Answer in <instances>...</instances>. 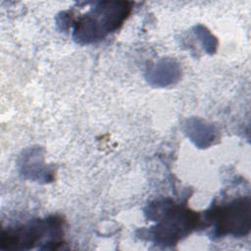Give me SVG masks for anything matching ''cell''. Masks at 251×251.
Instances as JSON below:
<instances>
[{
  "label": "cell",
  "mask_w": 251,
  "mask_h": 251,
  "mask_svg": "<svg viewBox=\"0 0 251 251\" xmlns=\"http://www.w3.org/2000/svg\"><path fill=\"white\" fill-rule=\"evenodd\" d=\"M128 2H99L75 24L74 38L79 43L95 42L118 29L128 17Z\"/></svg>",
  "instance_id": "cell-1"
},
{
  "label": "cell",
  "mask_w": 251,
  "mask_h": 251,
  "mask_svg": "<svg viewBox=\"0 0 251 251\" xmlns=\"http://www.w3.org/2000/svg\"><path fill=\"white\" fill-rule=\"evenodd\" d=\"M62 221L57 217L45 220H36L25 225L9 227L4 230L1 237L2 248L7 249H28L35 244H45L48 249V242L45 237L62 243Z\"/></svg>",
  "instance_id": "cell-2"
},
{
  "label": "cell",
  "mask_w": 251,
  "mask_h": 251,
  "mask_svg": "<svg viewBox=\"0 0 251 251\" xmlns=\"http://www.w3.org/2000/svg\"><path fill=\"white\" fill-rule=\"evenodd\" d=\"M156 204L162 212L153 210L157 211V215L162 214L161 217L163 218V222L155 226L153 230L157 242L164 244L176 242L181 235L189 233L198 221L197 214L186 209H179L172 201L168 202V200H164Z\"/></svg>",
  "instance_id": "cell-3"
},
{
  "label": "cell",
  "mask_w": 251,
  "mask_h": 251,
  "mask_svg": "<svg viewBox=\"0 0 251 251\" xmlns=\"http://www.w3.org/2000/svg\"><path fill=\"white\" fill-rule=\"evenodd\" d=\"M212 220L215 221V232L219 236L246 234L250 227L249 198H238L215 209L212 212Z\"/></svg>",
  "instance_id": "cell-4"
}]
</instances>
